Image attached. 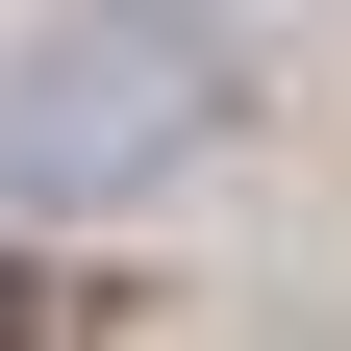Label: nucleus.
<instances>
[{"label": "nucleus", "mask_w": 351, "mask_h": 351, "mask_svg": "<svg viewBox=\"0 0 351 351\" xmlns=\"http://www.w3.org/2000/svg\"><path fill=\"white\" fill-rule=\"evenodd\" d=\"M201 125H226V51L151 25V0H101V25H51V51L0 75V201H125V176H176Z\"/></svg>", "instance_id": "nucleus-1"}]
</instances>
